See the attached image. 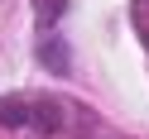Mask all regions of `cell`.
Listing matches in <instances>:
<instances>
[{
	"label": "cell",
	"mask_w": 149,
	"mask_h": 139,
	"mask_svg": "<svg viewBox=\"0 0 149 139\" xmlns=\"http://www.w3.org/2000/svg\"><path fill=\"white\" fill-rule=\"evenodd\" d=\"M144 39H149V34H144Z\"/></svg>",
	"instance_id": "277c9868"
},
{
	"label": "cell",
	"mask_w": 149,
	"mask_h": 139,
	"mask_svg": "<svg viewBox=\"0 0 149 139\" xmlns=\"http://www.w3.org/2000/svg\"><path fill=\"white\" fill-rule=\"evenodd\" d=\"M58 120H63L58 106H43V110H39V125H43V129H58Z\"/></svg>",
	"instance_id": "3957f363"
},
{
	"label": "cell",
	"mask_w": 149,
	"mask_h": 139,
	"mask_svg": "<svg viewBox=\"0 0 149 139\" xmlns=\"http://www.w3.org/2000/svg\"><path fill=\"white\" fill-rule=\"evenodd\" d=\"M24 120H29V110L19 101H0V125H24Z\"/></svg>",
	"instance_id": "7a4b0ae2"
},
{
	"label": "cell",
	"mask_w": 149,
	"mask_h": 139,
	"mask_svg": "<svg viewBox=\"0 0 149 139\" xmlns=\"http://www.w3.org/2000/svg\"><path fill=\"white\" fill-rule=\"evenodd\" d=\"M43 62H48L58 77H68V48H63L58 39H53V43H43Z\"/></svg>",
	"instance_id": "6da1fadb"
}]
</instances>
